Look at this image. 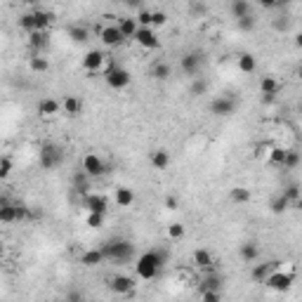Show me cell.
<instances>
[{
	"instance_id": "50",
	"label": "cell",
	"mask_w": 302,
	"mask_h": 302,
	"mask_svg": "<svg viewBox=\"0 0 302 302\" xmlns=\"http://www.w3.org/2000/svg\"><path fill=\"white\" fill-rule=\"evenodd\" d=\"M165 208H168V210H177V198H175V196H168V198H165Z\"/></svg>"
},
{
	"instance_id": "4",
	"label": "cell",
	"mask_w": 302,
	"mask_h": 302,
	"mask_svg": "<svg viewBox=\"0 0 302 302\" xmlns=\"http://www.w3.org/2000/svg\"><path fill=\"white\" fill-rule=\"evenodd\" d=\"M38 156H40V168H45V170H52V168H57L59 163L64 161V156H62V149H59L57 144H50V142L40 147Z\"/></svg>"
},
{
	"instance_id": "54",
	"label": "cell",
	"mask_w": 302,
	"mask_h": 302,
	"mask_svg": "<svg viewBox=\"0 0 302 302\" xmlns=\"http://www.w3.org/2000/svg\"><path fill=\"white\" fill-rule=\"evenodd\" d=\"M5 258V246H2V243H0V260Z\"/></svg>"
},
{
	"instance_id": "28",
	"label": "cell",
	"mask_w": 302,
	"mask_h": 302,
	"mask_svg": "<svg viewBox=\"0 0 302 302\" xmlns=\"http://www.w3.org/2000/svg\"><path fill=\"white\" fill-rule=\"evenodd\" d=\"M90 175L85 173V170H80V173H76L74 175V187H76V191L78 194H83V196H87V189H90Z\"/></svg>"
},
{
	"instance_id": "26",
	"label": "cell",
	"mask_w": 302,
	"mask_h": 302,
	"mask_svg": "<svg viewBox=\"0 0 302 302\" xmlns=\"http://www.w3.org/2000/svg\"><path fill=\"white\" fill-rule=\"evenodd\" d=\"M238 255H241V260H246V262H255V260L260 258V248L253 241H248V243H243V246L238 248Z\"/></svg>"
},
{
	"instance_id": "19",
	"label": "cell",
	"mask_w": 302,
	"mask_h": 302,
	"mask_svg": "<svg viewBox=\"0 0 302 302\" xmlns=\"http://www.w3.org/2000/svg\"><path fill=\"white\" fill-rule=\"evenodd\" d=\"M118 31L120 36L128 40V38H135V33H137V22H135V17H120L118 19Z\"/></svg>"
},
{
	"instance_id": "27",
	"label": "cell",
	"mask_w": 302,
	"mask_h": 302,
	"mask_svg": "<svg viewBox=\"0 0 302 302\" xmlns=\"http://www.w3.org/2000/svg\"><path fill=\"white\" fill-rule=\"evenodd\" d=\"M238 69H241L243 74H253V71L258 69V62H255V54H250V52L238 54Z\"/></svg>"
},
{
	"instance_id": "33",
	"label": "cell",
	"mask_w": 302,
	"mask_h": 302,
	"mask_svg": "<svg viewBox=\"0 0 302 302\" xmlns=\"http://www.w3.org/2000/svg\"><path fill=\"white\" fill-rule=\"evenodd\" d=\"M208 92V80L203 78H191V85H189V95H194V97H201Z\"/></svg>"
},
{
	"instance_id": "3",
	"label": "cell",
	"mask_w": 302,
	"mask_h": 302,
	"mask_svg": "<svg viewBox=\"0 0 302 302\" xmlns=\"http://www.w3.org/2000/svg\"><path fill=\"white\" fill-rule=\"evenodd\" d=\"M269 291H276V293H286L293 288V283H295V274H291V271H283V269H276L271 271L267 279L262 281Z\"/></svg>"
},
{
	"instance_id": "36",
	"label": "cell",
	"mask_w": 302,
	"mask_h": 302,
	"mask_svg": "<svg viewBox=\"0 0 302 302\" xmlns=\"http://www.w3.org/2000/svg\"><path fill=\"white\" fill-rule=\"evenodd\" d=\"M283 196L288 198V203H298V201H300V184L291 182L286 189H283Z\"/></svg>"
},
{
	"instance_id": "46",
	"label": "cell",
	"mask_w": 302,
	"mask_h": 302,
	"mask_svg": "<svg viewBox=\"0 0 302 302\" xmlns=\"http://www.w3.org/2000/svg\"><path fill=\"white\" fill-rule=\"evenodd\" d=\"M238 29H241V31H253V29H255V17L248 14V17L238 19Z\"/></svg>"
},
{
	"instance_id": "12",
	"label": "cell",
	"mask_w": 302,
	"mask_h": 302,
	"mask_svg": "<svg viewBox=\"0 0 302 302\" xmlns=\"http://www.w3.org/2000/svg\"><path fill=\"white\" fill-rule=\"evenodd\" d=\"M85 208L90 213H99V215H104L109 208V201L104 194H87L85 196Z\"/></svg>"
},
{
	"instance_id": "32",
	"label": "cell",
	"mask_w": 302,
	"mask_h": 302,
	"mask_svg": "<svg viewBox=\"0 0 302 302\" xmlns=\"http://www.w3.org/2000/svg\"><path fill=\"white\" fill-rule=\"evenodd\" d=\"M29 43H31L33 50H38V52H40V50H43L50 40H47V33H45V31H33L31 38H29Z\"/></svg>"
},
{
	"instance_id": "34",
	"label": "cell",
	"mask_w": 302,
	"mask_h": 302,
	"mask_svg": "<svg viewBox=\"0 0 302 302\" xmlns=\"http://www.w3.org/2000/svg\"><path fill=\"white\" fill-rule=\"evenodd\" d=\"M300 165V153L293 149H286V158H283V168L286 170H295Z\"/></svg>"
},
{
	"instance_id": "9",
	"label": "cell",
	"mask_w": 302,
	"mask_h": 302,
	"mask_svg": "<svg viewBox=\"0 0 302 302\" xmlns=\"http://www.w3.org/2000/svg\"><path fill=\"white\" fill-rule=\"evenodd\" d=\"M201 62H203V59H201V54L198 52H187L182 57L180 66H182V71L189 76V78H196V74L201 71Z\"/></svg>"
},
{
	"instance_id": "22",
	"label": "cell",
	"mask_w": 302,
	"mask_h": 302,
	"mask_svg": "<svg viewBox=\"0 0 302 302\" xmlns=\"http://www.w3.org/2000/svg\"><path fill=\"white\" fill-rule=\"evenodd\" d=\"M113 201H116L118 208H130V205L135 203V194H132V189H128V187H118L116 194H113Z\"/></svg>"
},
{
	"instance_id": "18",
	"label": "cell",
	"mask_w": 302,
	"mask_h": 302,
	"mask_svg": "<svg viewBox=\"0 0 302 302\" xmlns=\"http://www.w3.org/2000/svg\"><path fill=\"white\" fill-rule=\"evenodd\" d=\"M279 80L274 78V76H262V80H260V92L262 95H267V97H276L279 95Z\"/></svg>"
},
{
	"instance_id": "24",
	"label": "cell",
	"mask_w": 302,
	"mask_h": 302,
	"mask_svg": "<svg viewBox=\"0 0 302 302\" xmlns=\"http://www.w3.org/2000/svg\"><path fill=\"white\" fill-rule=\"evenodd\" d=\"M31 17H33L36 31H45V29L50 26V22H52V12H45V10H33Z\"/></svg>"
},
{
	"instance_id": "25",
	"label": "cell",
	"mask_w": 302,
	"mask_h": 302,
	"mask_svg": "<svg viewBox=\"0 0 302 302\" xmlns=\"http://www.w3.org/2000/svg\"><path fill=\"white\" fill-rule=\"evenodd\" d=\"M102 260H104L102 250H99V248H92V250H85V253L80 255V264H83V267H95V264H99Z\"/></svg>"
},
{
	"instance_id": "37",
	"label": "cell",
	"mask_w": 302,
	"mask_h": 302,
	"mask_svg": "<svg viewBox=\"0 0 302 302\" xmlns=\"http://www.w3.org/2000/svg\"><path fill=\"white\" fill-rule=\"evenodd\" d=\"M69 33H71V38H74L76 43H85L87 38H90V31H87L85 26H71Z\"/></svg>"
},
{
	"instance_id": "38",
	"label": "cell",
	"mask_w": 302,
	"mask_h": 302,
	"mask_svg": "<svg viewBox=\"0 0 302 302\" xmlns=\"http://www.w3.org/2000/svg\"><path fill=\"white\" fill-rule=\"evenodd\" d=\"M0 222L2 225H10V222H17V215H14V203L0 208Z\"/></svg>"
},
{
	"instance_id": "5",
	"label": "cell",
	"mask_w": 302,
	"mask_h": 302,
	"mask_svg": "<svg viewBox=\"0 0 302 302\" xmlns=\"http://www.w3.org/2000/svg\"><path fill=\"white\" fill-rule=\"evenodd\" d=\"M104 80H107V85L109 87H113V90H123V87H128L130 85V74L123 69V66L118 64H111L107 69V76H104Z\"/></svg>"
},
{
	"instance_id": "8",
	"label": "cell",
	"mask_w": 302,
	"mask_h": 302,
	"mask_svg": "<svg viewBox=\"0 0 302 302\" xmlns=\"http://www.w3.org/2000/svg\"><path fill=\"white\" fill-rule=\"evenodd\" d=\"M109 288L113 293H118V295H130V293L135 291V281L125 276V274H113L111 279H109Z\"/></svg>"
},
{
	"instance_id": "23",
	"label": "cell",
	"mask_w": 302,
	"mask_h": 302,
	"mask_svg": "<svg viewBox=\"0 0 302 302\" xmlns=\"http://www.w3.org/2000/svg\"><path fill=\"white\" fill-rule=\"evenodd\" d=\"M149 161L156 170H165V168L170 165V153H168L165 149H156V151H151Z\"/></svg>"
},
{
	"instance_id": "39",
	"label": "cell",
	"mask_w": 302,
	"mask_h": 302,
	"mask_svg": "<svg viewBox=\"0 0 302 302\" xmlns=\"http://www.w3.org/2000/svg\"><path fill=\"white\" fill-rule=\"evenodd\" d=\"M269 163L271 165H283V158H286V149H281V147H271L269 151Z\"/></svg>"
},
{
	"instance_id": "15",
	"label": "cell",
	"mask_w": 302,
	"mask_h": 302,
	"mask_svg": "<svg viewBox=\"0 0 302 302\" xmlns=\"http://www.w3.org/2000/svg\"><path fill=\"white\" fill-rule=\"evenodd\" d=\"M104 64V54L99 52V50H90V52L83 57V66H85L90 74H97L99 69Z\"/></svg>"
},
{
	"instance_id": "44",
	"label": "cell",
	"mask_w": 302,
	"mask_h": 302,
	"mask_svg": "<svg viewBox=\"0 0 302 302\" xmlns=\"http://www.w3.org/2000/svg\"><path fill=\"white\" fill-rule=\"evenodd\" d=\"M19 29H24L26 33H33V31H36V26H33V17H31V12H29V14H22V17H19Z\"/></svg>"
},
{
	"instance_id": "43",
	"label": "cell",
	"mask_w": 302,
	"mask_h": 302,
	"mask_svg": "<svg viewBox=\"0 0 302 302\" xmlns=\"http://www.w3.org/2000/svg\"><path fill=\"white\" fill-rule=\"evenodd\" d=\"M14 215H17V222H22V220H31V217H36V213H31L26 205L14 203Z\"/></svg>"
},
{
	"instance_id": "40",
	"label": "cell",
	"mask_w": 302,
	"mask_h": 302,
	"mask_svg": "<svg viewBox=\"0 0 302 302\" xmlns=\"http://www.w3.org/2000/svg\"><path fill=\"white\" fill-rule=\"evenodd\" d=\"M168 22V14L163 10H151V29H158L163 24Z\"/></svg>"
},
{
	"instance_id": "41",
	"label": "cell",
	"mask_w": 302,
	"mask_h": 302,
	"mask_svg": "<svg viewBox=\"0 0 302 302\" xmlns=\"http://www.w3.org/2000/svg\"><path fill=\"white\" fill-rule=\"evenodd\" d=\"M12 168H14V163H12V158H10V156H2V158H0V180L10 177Z\"/></svg>"
},
{
	"instance_id": "20",
	"label": "cell",
	"mask_w": 302,
	"mask_h": 302,
	"mask_svg": "<svg viewBox=\"0 0 302 302\" xmlns=\"http://www.w3.org/2000/svg\"><path fill=\"white\" fill-rule=\"evenodd\" d=\"M62 111H64L66 116H78V113L83 111V102L78 97H74V95H66V97L62 99Z\"/></svg>"
},
{
	"instance_id": "47",
	"label": "cell",
	"mask_w": 302,
	"mask_h": 302,
	"mask_svg": "<svg viewBox=\"0 0 302 302\" xmlns=\"http://www.w3.org/2000/svg\"><path fill=\"white\" fill-rule=\"evenodd\" d=\"M201 295H203V302H222L220 291H203Z\"/></svg>"
},
{
	"instance_id": "29",
	"label": "cell",
	"mask_w": 302,
	"mask_h": 302,
	"mask_svg": "<svg viewBox=\"0 0 302 302\" xmlns=\"http://www.w3.org/2000/svg\"><path fill=\"white\" fill-rule=\"evenodd\" d=\"M151 78H153V80H168V78H170V64L156 62V64L151 66Z\"/></svg>"
},
{
	"instance_id": "7",
	"label": "cell",
	"mask_w": 302,
	"mask_h": 302,
	"mask_svg": "<svg viewBox=\"0 0 302 302\" xmlns=\"http://www.w3.org/2000/svg\"><path fill=\"white\" fill-rule=\"evenodd\" d=\"M83 170H85L90 177H104V175L109 173V165L99 158L97 153H85V158H83Z\"/></svg>"
},
{
	"instance_id": "2",
	"label": "cell",
	"mask_w": 302,
	"mask_h": 302,
	"mask_svg": "<svg viewBox=\"0 0 302 302\" xmlns=\"http://www.w3.org/2000/svg\"><path fill=\"white\" fill-rule=\"evenodd\" d=\"M99 250H102L104 260L109 258V260H116V262H123V260H128L130 255H132V243L125 241V238H116V241L104 243Z\"/></svg>"
},
{
	"instance_id": "30",
	"label": "cell",
	"mask_w": 302,
	"mask_h": 302,
	"mask_svg": "<svg viewBox=\"0 0 302 302\" xmlns=\"http://www.w3.org/2000/svg\"><path fill=\"white\" fill-rule=\"evenodd\" d=\"M229 198H231V203H248L250 191L246 187H234V189L229 191Z\"/></svg>"
},
{
	"instance_id": "17",
	"label": "cell",
	"mask_w": 302,
	"mask_h": 302,
	"mask_svg": "<svg viewBox=\"0 0 302 302\" xmlns=\"http://www.w3.org/2000/svg\"><path fill=\"white\" fill-rule=\"evenodd\" d=\"M229 12L234 14V19H243V17H248L250 12H253V5H250L248 0H231L229 2Z\"/></svg>"
},
{
	"instance_id": "49",
	"label": "cell",
	"mask_w": 302,
	"mask_h": 302,
	"mask_svg": "<svg viewBox=\"0 0 302 302\" xmlns=\"http://www.w3.org/2000/svg\"><path fill=\"white\" fill-rule=\"evenodd\" d=\"M271 151V144H258L255 147V153H258V158H264V156H269Z\"/></svg>"
},
{
	"instance_id": "45",
	"label": "cell",
	"mask_w": 302,
	"mask_h": 302,
	"mask_svg": "<svg viewBox=\"0 0 302 302\" xmlns=\"http://www.w3.org/2000/svg\"><path fill=\"white\" fill-rule=\"evenodd\" d=\"M184 231H187V229H184L182 222H173V225L168 226V236L170 238H182Z\"/></svg>"
},
{
	"instance_id": "14",
	"label": "cell",
	"mask_w": 302,
	"mask_h": 302,
	"mask_svg": "<svg viewBox=\"0 0 302 302\" xmlns=\"http://www.w3.org/2000/svg\"><path fill=\"white\" fill-rule=\"evenodd\" d=\"M279 264H281V262H276V260H271V262H262V264H255V267H253V271H250V276H253L255 281H264L271 271L279 269Z\"/></svg>"
},
{
	"instance_id": "11",
	"label": "cell",
	"mask_w": 302,
	"mask_h": 302,
	"mask_svg": "<svg viewBox=\"0 0 302 302\" xmlns=\"http://www.w3.org/2000/svg\"><path fill=\"white\" fill-rule=\"evenodd\" d=\"M99 38H102V43L109 45V47H116V45H120L125 38L120 36L118 26H113V24H109V26H104L102 31H99Z\"/></svg>"
},
{
	"instance_id": "35",
	"label": "cell",
	"mask_w": 302,
	"mask_h": 302,
	"mask_svg": "<svg viewBox=\"0 0 302 302\" xmlns=\"http://www.w3.org/2000/svg\"><path fill=\"white\" fill-rule=\"evenodd\" d=\"M288 205H291L288 203V198L281 194V196H276V198L271 201L269 208H271V213H274V215H281V213H286V210H288Z\"/></svg>"
},
{
	"instance_id": "13",
	"label": "cell",
	"mask_w": 302,
	"mask_h": 302,
	"mask_svg": "<svg viewBox=\"0 0 302 302\" xmlns=\"http://www.w3.org/2000/svg\"><path fill=\"white\" fill-rule=\"evenodd\" d=\"M62 111V102H57L52 97H43L38 102V113L45 116V118H50V116H57Z\"/></svg>"
},
{
	"instance_id": "52",
	"label": "cell",
	"mask_w": 302,
	"mask_h": 302,
	"mask_svg": "<svg viewBox=\"0 0 302 302\" xmlns=\"http://www.w3.org/2000/svg\"><path fill=\"white\" fill-rule=\"evenodd\" d=\"M274 29H279V31H286V29H288V22H286V19H283V22H281V19H276V22H274Z\"/></svg>"
},
{
	"instance_id": "51",
	"label": "cell",
	"mask_w": 302,
	"mask_h": 302,
	"mask_svg": "<svg viewBox=\"0 0 302 302\" xmlns=\"http://www.w3.org/2000/svg\"><path fill=\"white\" fill-rule=\"evenodd\" d=\"M189 10H194V12H208V7H205L203 2H191V5H189Z\"/></svg>"
},
{
	"instance_id": "31",
	"label": "cell",
	"mask_w": 302,
	"mask_h": 302,
	"mask_svg": "<svg viewBox=\"0 0 302 302\" xmlns=\"http://www.w3.org/2000/svg\"><path fill=\"white\" fill-rule=\"evenodd\" d=\"M29 66H31L33 74H45V71L50 69V62H47L45 57H40V54H33L31 62H29Z\"/></svg>"
},
{
	"instance_id": "16",
	"label": "cell",
	"mask_w": 302,
	"mask_h": 302,
	"mask_svg": "<svg viewBox=\"0 0 302 302\" xmlns=\"http://www.w3.org/2000/svg\"><path fill=\"white\" fill-rule=\"evenodd\" d=\"M213 253L208 248H196L194 250V264L196 267H201V269H205V271H213Z\"/></svg>"
},
{
	"instance_id": "1",
	"label": "cell",
	"mask_w": 302,
	"mask_h": 302,
	"mask_svg": "<svg viewBox=\"0 0 302 302\" xmlns=\"http://www.w3.org/2000/svg\"><path fill=\"white\" fill-rule=\"evenodd\" d=\"M168 262V253L165 250H147L144 255H140L135 269H137V276L144 281H151L156 279V274L161 269L163 264Z\"/></svg>"
},
{
	"instance_id": "10",
	"label": "cell",
	"mask_w": 302,
	"mask_h": 302,
	"mask_svg": "<svg viewBox=\"0 0 302 302\" xmlns=\"http://www.w3.org/2000/svg\"><path fill=\"white\" fill-rule=\"evenodd\" d=\"M135 40L142 47H147V50H156L161 45V40H158V36H156L153 29H140V26H137V33H135Z\"/></svg>"
},
{
	"instance_id": "53",
	"label": "cell",
	"mask_w": 302,
	"mask_h": 302,
	"mask_svg": "<svg viewBox=\"0 0 302 302\" xmlns=\"http://www.w3.org/2000/svg\"><path fill=\"white\" fill-rule=\"evenodd\" d=\"M12 201L10 198H5V196H0V208H5V205H10Z\"/></svg>"
},
{
	"instance_id": "42",
	"label": "cell",
	"mask_w": 302,
	"mask_h": 302,
	"mask_svg": "<svg viewBox=\"0 0 302 302\" xmlns=\"http://www.w3.org/2000/svg\"><path fill=\"white\" fill-rule=\"evenodd\" d=\"M135 22L140 29H151V10H142L137 17H135Z\"/></svg>"
},
{
	"instance_id": "21",
	"label": "cell",
	"mask_w": 302,
	"mask_h": 302,
	"mask_svg": "<svg viewBox=\"0 0 302 302\" xmlns=\"http://www.w3.org/2000/svg\"><path fill=\"white\" fill-rule=\"evenodd\" d=\"M203 291H222V276L217 271H205V279L201 281V293Z\"/></svg>"
},
{
	"instance_id": "6",
	"label": "cell",
	"mask_w": 302,
	"mask_h": 302,
	"mask_svg": "<svg viewBox=\"0 0 302 302\" xmlns=\"http://www.w3.org/2000/svg\"><path fill=\"white\" fill-rule=\"evenodd\" d=\"M234 111H236V99H234V95H222V97H215L210 102V113L213 116L225 118V116H231Z\"/></svg>"
},
{
	"instance_id": "48",
	"label": "cell",
	"mask_w": 302,
	"mask_h": 302,
	"mask_svg": "<svg viewBox=\"0 0 302 302\" xmlns=\"http://www.w3.org/2000/svg\"><path fill=\"white\" fill-rule=\"evenodd\" d=\"M102 222H104V215H99V213L87 215V226H102Z\"/></svg>"
}]
</instances>
